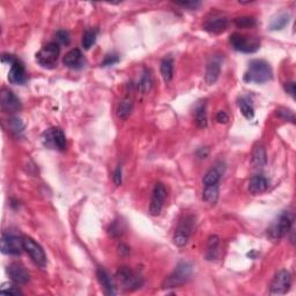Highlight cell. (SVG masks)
I'll return each mask as SVG.
<instances>
[{
	"label": "cell",
	"instance_id": "1",
	"mask_svg": "<svg viewBox=\"0 0 296 296\" xmlns=\"http://www.w3.org/2000/svg\"><path fill=\"white\" fill-rule=\"evenodd\" d=\"M293 214L290 211H283L276 220L272 222L270 228L267 229V236L271 241L277 242L284 238L290 233L293 226Z\"/></svg>",
	"mask_w": 296,
	"mask_h": 296
},
{
	"label": "cell",
	"instance_id": "2",
	"mask_svg": "<svg viewBox=\"0 0 296 296\" xmlns=\"http://www.w3.org/2000/svg\"><path fill=\"white\" fill-rule=\"evenodd\" d=\"M273 76L272 68L269 62L262 59H255L249 64V68L244 75L246 82L264 83L270 81Z\"/></svg>",
	"mask_w": 296,
	"mask_h": 296
},
{
	"label": "cell",
	"instance_id": "3",
	"mask_svg": "<svg viewBox=\"0 0 296 296\" xmlns=\"http://www.w3.org/2000/svg\"><path fill=\"white\" fill-rule=\"evenodd\" d=\"M192 276V265L187 262H180L174 272L166 278L162 283V288H175L182 286Z\"/></svg>",
	"mask_w": 296,
	"mask_h": 296
},
{
	"label": "cell",
	"instance_id": "4",
	"mask_svg": "<svg viewBox=\"0 0 296 296\" xmlns=\"http://www.w3.org/2000/svg\"><path fill=\"white\" fill-rule=\"evenodd\" d=\"M60 55V47L56 42H49L36 54V61L44 68H54Z\"/></svg>",
	"mask_w": 296,
	"mask_h": 296
},
{
	"label": "cell",
	"instance_id": "5",
	"mask_svg": "<svg viewBox=\"0 0 296 296\" xmlns=\"http://www.w3.org/2000/svg\"><path fill=\"white\" fill-rule=\"evenodd\" d=\"M232 47L236 51L244 52V54H253V52L258 51L260 48V41L257 37L246 36L238 33H235L231 35L229 38Z\"/></svg>",
	"mask_w": 296,
	"mask_h": 296
},
{
	"label": "cell",
	"instance_id": "6",
	"mask_svg": "<svg viewBox=\"0 0 296 296\" xmlns=\"http://www.w3.org/2000/svg\"><path fill=\"white\" fill-rule=\"evenodd\" d=\"M116 278L125 291H135L144 284V279L140 274L134 272L130 267H120L117 271Z\"/></svg>",
	"mask_w": 296,
	"mask_h": 296
},
{
	"label": "cell",
	"instance_id": "7",
	"mask_svg": "<svg viewBox=\"0 0 296 296\" xmlns=\"http://www.w3.org/2000/svg\"><path fill=\"white\" fill-rule=\"evenodd\" d=\"M42 144L47 148L57 149V151H65L66 148V137L61 128L51 127L42 134Z\"/></svg>",
	"mask_w": 296,
	"mask_h": 296
},
{
	"label": "cell",
	"instance_id": "8",
	"mask_svg": "<svg viewBox=\"0 0 296 296\" xmlns=\"http://www.w3.org/2000/svg\"><path fill=\"white\" fill-rule=\"evenodd\" d=\"M1 251L5 255L20 256L24 251L23 237L12 233H3L1 236Z\"/></svg>",
	"mask_w": 296,
	"mask_h": 296
},
{
	"label": "cell",
	"instance_id": "9",
	"mask_svg": "<svg viewBox=\"0 0 296 296\" xmlns=\"http://www.w3.org/2000/svg\"><path fill=\"white\" fill-rule=\"evenodd\" d=\"M194 226V219L192 217H187L178 225V227L175 231L174 234L173 242L174 244L178 248H183L189 243L191 233L193 231Z\"/></svg>",
	"mask_w": 296,
	"mask_h": 296
},
{
	"label": "cell",
	"instance_id": "10",
	"mask_svg": "<svg viewBox=\"0 0 296 296\" xmlns=\"http://www.w3.org/2000/svg\"><path fill=\"white\" fill-rule=\"evenodd\" d=\"M23 245L24 251L30 256L33 262L40 267H45L48 264L47 255H45L44 250L42 246L34 241L33 238L24 236L23 237Z\"/></svg>",
	"mask_w": 296,
	"mask_h": 296
},
{
	"label": "cell",
	"instance_id": "11",
	"mask_svg": "<svg viewBox=\"0 0 296 296\" xmlns=\"http://www.w3.org/2000/svg\"><path fill=\"white\" fill-rule=\"evenodd\" d=\"M292 286V276L287 270H281L271 281V294H286Z\"/></svg>",
	"mask_w": 296,
	"mask_h": 296
},
{
	"label": "cell",
	"instance_id": "12",
	"mask_svg": "<svg viewBox=\"0 0 296 296\" xmlns=\"http://www.w3.org/2000/svg\"><path fill=\"white\" fill-rule=\"evenodd\" d=\"M166 198L167 190L165 185L161 183H156L154 185V189H153L151 205H149V213H151V215H154L155 217V215H159L161 213Z\"/></svg>",
	"mask_w": 296,
	"mask_h": 296
},
{
	"label": "cell",
	"instance_id": "13",
	"mask_svg": "<svg viewBox=\"0 0 296 296\" xmlns=\"http://www.w3.org/2000/svg\"><path fill=\"white\" fill-rule=\"evenodd\" d=\"M0 103H1L2 110L7 111V113H16L22 108L19 97L8 89H2L1 94H0Z\"/></svg>",
	"mask_w": 296,
	"mask_h": 296
},
{
	"label": "cell",
	"instance_id": "14",
	"mask_svg": "<svg viewBox=\"0 0 296 296\" xmlns=\"http://www.w3.org/2000/svg\"><path fill=\"white\" fill-rule=\"evenodd\" d=\"M7 274H8L13 283L16 285H24L30 279L29 272L20 263H12L7 267Z\"/></svg>",
	"mask_w": 296,
	"mask_h": 296
},
{
	"label": "cell",
	"instance_id": "15",
	"mask_svg": "<svg viewBox=\"0 0 296 296\" xmlns=\"http://www.w3.org/2000/svg\"><path fill=\"white\" fill-rule=\"evenodd\" d=\"M221 62L222 58L220 56H213V57H211L210 60H208L206 74H205V80H206L208 85H214V83L218 81L221 72Z\"/></svg>",
	"mask_w": 296,
	"mask_h": 296
},
{
	"label": "cell",
	"instance_id": "16",
	"mask_svg": "<svg viewBox=\"0 0 296 296\" xmlns=\"http://www.w3.org/2000/svg\"><path fill=\"white\" fill-rule=\"evenodd\" d=\"M27 80L26 68L22 62L19 59H15L12 64H10V68L8 72V81L13 85H23Z\"/></svg>",
	"mask_w": 296,
	"mask_h": 296
},
{
	"label": "cell",
	"instance_id": "17",
	"mask_svg": "<svg viewBox=\"0 0 296 296\" xmlns=\"http://www.w3.org/2000/svg\"><path fill=\"white\" fill-rule=\"evenodd\" d=\"M204 29L211 34H221L228 27V20L225 16L214 15L205 21Z\"/></svg>",
	"mask_w": 296,
	"mask_h": 296
},
{
	"label": "cell",
	"instance_id": "18",
	"mask_svg": "<svg viewBox=\"0 0 296 296\" xmlns=\"http://www.w3.org/2000/svg\"><path fill=\"white\" fill-rule=\"evenodd\" d=\"M62 62L66 67L72 69H80L85 66V57L79 49H72L65 55Z\"/></svg>",
	"mask_w": 296,
	"mask_h": 296
},
{
	"label": "cell",
	"instance_id": "19",
	"mask_svg": "<svg viewBox=\"0 0 296 296\" xmlns=\"http://www.w3.org/2000/svg\"><path fill=\"white\" fill-rule=\"evenodd\" d=\"M96 277H97V280H99L100 285L102 286L106 295L111 296V295L116 294L114 281H113V279H111L109 273H108L106 270L102 269V267H99L96 271Z\"/></svg>",
	"mask_w": 296,
	"mask_h": 296
},
{
	"label": "cell",
	"instance_id": "20",
	"mask_svg": "<svg viewBox=\"0 0 296 296\" xmlns=\"http://www.w3.org/2000/svg\"><path fill=\"white\" fill-rule=\"evenodd\" d=\"M269 189V180L265 176L256 175L249 182V191L252 194H260Z\"/></svg>",
	"mask_w": 296,
	"mask_h": 296
},
{
	"label": "cell",
	"instance_id": "21",
	"mask_svg": "<svg viewBox=\"0 0 296 296\" xmlns=\"http://www.w3.org/2000/svg\"><path fill=\"white\" fill-rule=\"evenodd\" d=\"M252 163L253 166L257 167V168H262V167H265L267 163V155H266V149L264 147L262 142H257L253 147L252 151Z\"/></svg>",
	"mask_w": 296,
	"mask_h": 296
},
{
	"label": "cell",
	"instance_id": "22",
	"mask_svg": "<svg viewBox=\"0 0 296 296\" xmlns=\"http://www.w3.org/2000/svg\"><path fill=\"white\" fill-rule=\"evenodd\" d=\"M160 72L163 78V81L166 83L172 81L174 75V60L172 57H166L162 59L161 66H160Z\"/></svg>",
	"mask_w": 296,
	"mask_h": 296
},
{
	"label": "cell",
	"instance_id": "23",
	"mask_svg": "<svg viewBox=\"0 0 296 296\" xmlns=\"http://www.w3.org/2000/svg\"><path fill=\"white\" fill-rule=\"evenodd\" d=\"M132 110H133V100L131 97H125L117 108V116L120 119L126 120L130 117Z\"/></svg>",
	"mask_w": 296,
	"mask_h": 296
},
{
	"label": "cell",
	"instance_id": "24",
	"mask_svg": "<svg viewBox=\"0 0 296 296\" xmlns=\"http://www.w3.org/2000/svg\"><path fill=\"white\" fill-rule=\"evenodd\" d=\"M219 248H220V238L217 235H212L208 239L206 258L207 260H215L219 255Z\"/></svg>",
	"mask_w": 296,
	"mask_h": 296
},
{
	"label": "cell",
	"instance_id": "25",
	"mask_svg": "<svg viewBox=\"0 0 296 296\" xmlns=\"http://www.w3.org/2000/svg\"><path fill=\"white\" fill-rule=\"evenodd\" d=\"M219 199V185L215 184V185L211 186H205V190L203 192V200L205 203L210 204L211 206H214L215 204L218 203Z\"/></svg>",
	"mask_w": 296,
	"mask_h": 296
},
{
	"label": "cell",
	"instance_id": "26",
	"mask_svg": "<svg viewBox=\"0 0 296 296\" xmlns=\"http://www.w3.org/2000/svg\"><path fill=\"white\" fill-rule=\"evenodd\" d=\"M196 124L198 127L206 128L207 127V113H206V102H201L196 108Z\"/></svg>",
	"mask_w": 296,
	"mask_h": 296
},
{
	"label": "cell",
	"instance_id": "27",
	"mask_svg": "<svg viewBox=\"0 0 296 296\" xmlns=\"http://www.w3.org/2000/svg\"><path fill=\"white\" fill-rule=\"evenodd\" d=\"M290 22V14L288 13H280L277 16L273 17V20L270 23V29L273 31L281 30Z\"/></svg>",
	"mask_w": 296,
	"mask_h": 296
},
{
	"label": "cell",
	"instance_id": "28",
	"mask_svg": "<svg viewBox=\"0 0 296 296\" xmlns=\"http://www.w3.org/2000/svg\"><path fill=\"white\" fill-rule=\"evenodd\" d=\"M153 86V75H152V72L151 69L146 68L144 73H142L141 78H140V81H139V90L142 94H146L147 92H149Z\"/></svg>",
	"mask_w": 296,
	"mask_h": 296
},
{
	"label": "cell",
	"instance_id": "29",
	"mask_svg": "<svg viewBox=\"0 0 296 296\" xmlns=\"http://www.w3.org/2000/svg\"><path fill=\"white\" fill-rule=\"evenodd\" d=\"M220 178H221V170L217 168V167H214V168L208 170L206 175L204 176L203 184L205 186L215 185V184H219Z\"/></svg>",
	"mask_w": 296,
	"mask_h": 296
},
{
	"label": "cell",
	"instance_id": "30",
	"mask_svg": "<svg viewBox=\"0 0 296 296\" xmlns=\"http://www.w3.org/2000/svg\"><path fill=\"white\" fill-rule=\"evenodd\" d=\"M238 106L239 109L242 111L243 116L248 120H252L253 117H255V109H253V106L250 103V101L242 97V99L238 101Z\"/></svg>",
	"mask_w": 296,
	"mask_h": 296
},
{
	"label": "cell",
	"instance_id": "31",
	"mask_svg": "<svg viewBox=\"0 0 296 296\" xmlns=\"http://www.w3.org/2000/svg\"><path fill=\"white\" fill-rule=\"evenodd\" d=\"M234 24L237 28H243V29H246V28H252L255 27L257 22L255 17L252 16H239L234 19Z\"/></svg>",
	"mask_w": 296,
	"mask_h": 296
},
{
	"label": "cell",
	"instance_id": "32",
	"mask_svg": "<svg viewBox=\"0 0 296 296\" xmlns=\"http://www.w3.org/2000/svg\"><path fill=\"white\" fill-rule=\"evenodd\" d=\"M96 34H97L96 30H93V29L85 31V34H83L82 36V47L85 50H89V49L94 45V43H95Z\"/></svg>",
	"mask_w": 296,
	"mask_h": 296
},
{
	"label": "cell",
	"instance_id": "33",
	"mask_svg": "<svg viewBox=\"0 0 296 296\" xmlns=\"http://www.w3.org/2000/svg\"><path fill=\"white\" fill-rule=\"evenodd\" d=\"M276 115L283 120L291 121V123L295 124V116L293 111L286 109V108H279V109L276 110Z\"/></svg>",
	"mask_w": 296,
	"mask_h": 296
},
{
	"label": "cell",
	"instance_id": "34",
	"mask_svg": "<svg viewBox=\"0 0 296 296\" xmlns=\"http://www.w3.org/2000/svg\"><path fill=\"white\" fill-rule=\"evenodd\" d=\"M9 128H10V131L13 132V133L19 134V133H21V132L23 131L24 126H23V123H22V121H21L20 118L16 117V116H14V117H12L9 119Z\"/></svg>",
	"mask_w": 296,
	"mask_h": 296
},
{
	"label": "cell",
	"instance_id": "35",
	"mask_svg": "<svg viewBox=\"0 0 296 296\" xmlns=\"http://www.w3.org/2000/svg\"><path fill=\"white\" fill-rule=\"evenodd\" d=\"M56 43L62 44V45H68L69 41H71V36H69V33L67 30H58L55 35Z\"/></svg>",
	"mask_w": 296,
	"mask_h": 296
},
{
	"label": "cell",
	"instance_id": "36",
	"mask_svg": "<svg viewBox=\"0 0 296 296\" xmlns=\"http://www.w3.org/2000/svg\"><path fill=\"white\" fill-rule=\"evenodd\" d=\"M0 292L3 294H23L19 287H16L15 285L12 284H3L1 288H0Z\"/></svg>",
	"mask_w": 296,
	"mask_h": 296
},
{
	"label": "cell",
	"instance_id": "37",
	"mask_svg": "<svg viewBox=\"0 0 296 296\" xmlns=\"http://www.w3.org/2000/svg\"><path fill=\"white\" fill-rule=\"evenodd\" d=\"M113 182L116 186H120L121 183H123V168H121L120 165H118L116 169H115L113 175Z\"/></svg>",
	"mask_w": 296,
	"mask_h": 296
},
{
	"label": "cell",
	"instance_id": "38",
	"mask_svg": "<svg viewBox=\"0 0 296 296\" xmlns=\"http://www.w3.org/2000/svg\"><path fill=\"white\" fill-rule=\"evenodd\" d=\"M118 61H119V56H118L117 54H109L106 56L104 60L101 62V66H103V67H107V66H113L115 64H117Z\"/></svg>",
	"mask_w": 296,
	"mask_h": 296
},
{
	"label": "cell",
	"instance_id": "39",
	"mask_svg": "<svg viewBox=\"0 0 296 296\" xmlns=\"http://www.w3.org/2000/svg\"><path fill=\"white\" fill-rule=\"evenodd\" d=\"M177 6H182L187 9H197L201 6V1H183V2H176Z\"/></svg>",
	"mask_w": 296,
	"mask_h": 296
},
{
	"label": "cell",
	"instance_id": "40",
	"mask_svg": "<svg viewBox=\"0 0 296 296\" xmlns=\"http://www.w3.org/2000/svg\"><path fill=\"white\" fill-rule=\"evenodd\" d=\"M284 88H285V90H286V93L290 94V95L294 99V97H295V90H296L295 82H293V81L286 82L284 85Z\"/></svg>",
	"mask_w": 296,
	"mask_h": 296
},
{
	"label": "cell",
	"instance_id": "41",
	"mask_svg": "<svg viewBox=\"0 0 296 296\" xmlns=\"http://www.w3.org/2000/svg\"><path fill=\"white\" fill-rule=\"evenodd\" d=\"M217 120H218V123H220V124H227L229 120V116L225 113V111L221 110L217 114Z\"/></svg>",
	"mask_w": 296,
	"mask_h": 296
}]
</instances>
